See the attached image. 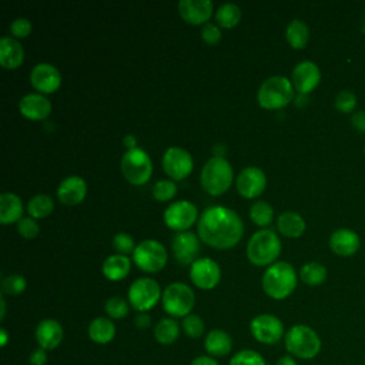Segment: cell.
Listing matches in <instances>:
<instances>
[{"label": "cell", "instance_id": "obj_40", "mask_svg": "<svg viewBox=\"0 0 365 365\" xmlns=\"http://www.w3.org/2000/svg\"><path fill=\"white\" fill-rule=\"evenodd\" d=\"M177 194V185L170 180H160L153 185V195L158 201H168Z\"/></svg>", "mask_w": 365, "mask_h": 365}, {"label": "cell", "instance_id": "obj_53", "mask_svg": "<svg viewBox=\"0 0 365 365\" xmlns=\"http://www.w3.org/2000/svg\"><path fill=\"white\" fill-rule=\"evenodd\" d=\"M0 302H1V314H0V317H1V319H3V318H4V315H6V301H4V298H3V297H1Z\"/></svg>", "mask_w": 365, "mask_h": 365}, {"label": "cell", "instance_id": "obj_38", "mask_svg": "<svg viewBox=\"0 0 365 365\" xmlns=\"http://www.w3.org/2000/svg\"><path fill=\"white\" fill-rule=\"evenodd\" d=\"M182 331L188 338H200L204 334L205 329V324L202 321V318L197 314H188L187 317L182 318Z\"/></svg>", "mask_w": 365, "mask_h": 365}, {"label": "cell", "instance_id": "obj_11", "mask_svg": "<svg viewBox=\"0 0 365 365\" xmlns=\"http://www.w3.org/2000/svg\"><path fill=\"white\" fill-rule=\"evenodd\" d=\"M250 331L255 341L264 345H274L285 336L282 321L272 314H259L250 322Z\"/></svg>", "mask_w": 365, "mask_h": 365}, {"label": "cell", "instance_id": "obj_31", "mask_svg": "<svg viewBox=\"0 0 365 365\" xmlns=\"http://www.w3.org/2000/svg\"><path fill=\"white\" fill-rule=\"evenodd\" d=\"M285 37L291 47L294 48H304L308 38H309V30L308 26L298 19H294L292 21L288 23L287 30H285Z\"/></svg>", "mask_w": 365, "mask_h": 365}, {"label": "cell", "instance_id": "obj_29", "mask_svg": "<svg viewBox=\"0 0 365 365\" xmlns=\"http://www.w3.org/2000/svg\"><path fill=\"white\" fill-rule=\"evenodd\" d=\"M277 227H278L279 232L284 234L285 237L297 238V237L302 235V232L305 231V221L298 212L285 211V212L279 214V217L277 220Z\"/></svg>", "mask_w": 365, "mask_h": 365}, {"label": "cell", "instance_id": "obj_4", "mask_svg": "<svg viewBox=\"0 0 365 365\" xmlns=\"http://www.w3.org/2000/svg\"><path fill=\"white\" fill-rule=\"evenodd\" d=\"M232 167L221 155L211 157L201 170V185L211 195H220L228 190L232 182Z\"/></svg>", "mask_w": 365, "mask_h": 365}, {"label": "cell", "instance_id": "obj_21", "mask_svg": "<svg viewBox=\"0 0 365 365\" xmlns=\"http://www.w3.org/2000/svg\"><path fill=\"white\" fill-rule=\"evenodd\" d=\"M178 11L187 23L201 24L211 17L212 1L211 0H180Z\"/></svg>", "mask_w": 365, "mask_h": 365}, {"label": "cell", "instance_id": "obj_15", "mask_svg": "<svg viewBox=\"0 0 365 365\" xmlns=\"http://www.w3.org/2000/svg\"><path fill=\"white\" fill-rule=\"evenodd\" d=\"M319 80L321 71L314 61H301L292 70L291 83L294 88L301 94H308L309 91H312L319 84Z\"/></svg>", "mask_w": 365, "mask_h": 365}, {"label": "cell", "instance_id": "obj_43", "mask_svg": "<svg viewBox=\"0 0 365 365\" xmlns=\"http://www.w3.org/2000/svg\"><path fill=\"white\" fill-rule=\"evenodd\" d=\"M17 231L24 238H34L38 234V224L33 217H21L17 222Z\"/></svg>", "mask_w": 365, "mask_h": 365}, {"label": "cell", "instance_id": "obj_16", "mask_svg": "<svg viewBox=\"0 0 365 365\" xmlns=\"http://www.w3.org/2000/svg\"><path fill=\"white\" fill-rule=\"evenodd\" d=\"M238 192L245 198H254L259 195L265 185H267V177L264 171L258 167H245L237 177L235 181Z\"/></svg>", "mask_w": 365, "mask_h": 365}, {"label": "cell", "instance_id": "obj_34", "mask_svg": "<svg viewBox=\"0 0 365 365\" xmlns=\"http://www.w3.org/2000/svg\"><path fill=\"white\" fill-rule=\"evenodd\" d=\"M241 19V10L234 3H224L217 9L215 20L222 27H234Z\"/></svg>", "mask_w": 365, "mask_h": 365}, {"label": "cell", "instance_id": "obj_35", "mask_svg": "<svg viewBox=\"0 0 365 365\" xmlns=\"http://www.w3.org/2000/svg\"><path fill=\"white\" fill-rule=\"evenodd\" d=\"M250 217L257 225L265 227L272 221L274 210L267 201H255L250 208Z\"/></svg>", "mask_w": 365, "mask_h": 365}, {"label": "cell", "instance_id": "obj_22", "mask_svg": "<svg viewBox=\"0 0 365 365\" xmlns=\"http://www.w3.org/2000/svg\"><path fill=\"white\" fill-rule=\"evenodd\" d=\"M20 113L30 120H43L51 111L50 100L38 93H30L20 98L19 101Z\"/></svg>", "mask_w": 365, "mask_h": 365}, {"label": "cell", "instance_id": "obj_52", "mask_svg": "<svg viewBox=\"0 0 365 365\" xmlns=\"http://www.w3.org/2000/svg\"><path fill=\"white\" fill-rule=\"evenodd\" d=\"M7 339H9L7 331H6L4 328H1V329H0V344H1V346H6V344H7Z\"/></svg>", "mask_w": 365, "mask_h": 365}, {"label": "cell", "instance_id": "obj_54", "mask_svg": "<svg viewBox=\"0 0 365 365\" xmlns=\"http://www.w3.org/2000/svg\"><path fill=\"white\" fill-rule=\"evenodd\" d=\"M364 153H365V148H364Z\"/></svg>", "mask_w": 365, "mask_h": 365}, {"label": "cell", "instance_id": "obj_44", "mask_svg": "<svg viewBox=\"0 0 365 365\" xmlns=\"http://www.w3.org/2000/svg\"><path fill=\"white\" fill-rule=\"evenodd\" d=\"M10 31L16 37H27L30 34V31H31V23H30L29 19L19 17V19L11 21Z\"/></svg>", "mask_w": 365, "mask_h": 365}, {"label": "cell", "instance_id": "obj_39", "mask_svg": "<svg viewBox=\"0 0 365 365\" xmlns=\"http://www.w3.org/2000/svg\"><path fill=\"white\" fill-rule=\"evenodd\" d=\"M0 288H1V292L3 294H7V295H19L24 291L26 288V279L24 277L19 275V274H11V275H7L1 279V284H0Z\"/></svg>", "mask_w": 365, "mask_h": 365}, {"label": "cell", "instance_id": "obj_6", "mask_svg": "<svg viewBox=\"0 0 365 365\" xmlns=\"http://www.w3.org/2000/svg\"><path fill=\"white\" fill-rule=\"evenodd\" d=\"M258 103L261 107L275 110L285 107L294 97V86L284 76H271L258 88Z\"/></svg>", "mask_w": 365, "mask_h": 365}, {"label": "cell", "instance_id": "obj_7", "mask_svg": "<svg viewBox=\"0 0 365 365\" xmlns=\"http://www.w3.org/2000/svg\"><path fill=\"white\" fill-rule=\"evenodd\" d=\"M163 308L171 318H184L191 314L195 304V294L184 282H171L161 297Z\"/></svg>", "mask_w": 365, "mask_h": 365}, {"label": "cell", "instance_id": "obj_28", "mask_svg": "<svg viewBox=\"0 0 365 365\" xmlns=\"http://www.w3.org/2000/svg\"><path fill=\"white\" fill-rule=\"evenodd\" d=\"M130 272V259L127 255L113 254L103 262V274L111 281H120Z\"/></svg>", "mask_w": 365, "mask_h": 365}, {"label": "cell", "instance_id": "obj_49", "mask_svg": "<svg viewBox=\"0 0 365 365\" xmlns=\"http://www.w3.org/2000/svg\"><path fill=\"white\" fill-rule=\"evenodd\" d=\"M134 324L138 327V328H147V327H150V324H151V318H150V315L148 314H145V312H138V315L134 318Z\"/></svg>", "mask_w": 365, "mask_h": 365}, {"label": "cell", "instance_id": "obj_3", "mask_svg": "<svg viewBox=\"0 0 365 365\" xmlns=\"http://www.w3.org/2000/svg\"><path fill=\"white\" fill-rule=\"evenodd\" d=\"M284 341L289 355L297 359H314L322 346L317 331L304 324L292 325L285 332Z\"/></svg>", "mask_w": 365, "mask_h": 365}, {"label": "cell", "instance_id": "obj_14", "mask_svg": "<svg viewBox=\"0 0 365 365\" xmlns=\"http://www.w3.org/2000/svg\"><path fill=\"white\" fill-rule=\"evenodd\" d=\"M190 278L195 287L201 289H212L221 278L220 265L208 257L198 258L191 264Z\"/></svg>", "mask_w": 365, "mask_h": 365}, {"label": "cell", "instance_id": "obj_36", "mask_svg": "<svg viewBox=\"0 0 365 365\" xmlns=\"http://www.w3.org/2000/svg\"><path fill=\"white\" fill-rule=\"evenodd\" d=\"M228 365H268L262 354L254 349H241L235 352Z\"/></svg>", "mask_w": 365, "mask_h": 365}, {"label": "cell", "instance_id": "obj_26", "mask_svg": "<svg viewBox=\"0 0 365 365\" xmlns=\"http://www.w3.org/2000/svg\"><path fill=\"white\" fill-rule=\"evenodd\" d=\"M88 338L98 345H106L111 342L115 336V325L110 318L97 317L94 318L87 328Z\"/></svg>", "mask_w": 365, "mask_h": 365}, {"label": "cell", "instance_id": "obj_50", "mask_svg": "<svg viewBox=\"0 0 365 365\" xmlns=\"http://www.w3.org/2000/svg\"><path fill=\"white\" fill-rule=\"evenodd\" d=\"M275 365H298V362H297L295 358L291 356V355H282V356H279V358L277 359Z\"/></svg>", "mask_w": 365, "mask_h": 365}, {"label": "cell", "instance_id": "obj_33", "mask_svg": "<svg viewBox=\"0 0 365 365\" xmlns=\"http://www.w3.org/2000/svg\"><path fill=\"white\" fill-rule=\"evenodd\" d=\"M53 207H54V202L50 195L37 194L29 201L27 211H29L30 217H33L36 220V218L47 217L53 211Z\"/></svg>", "mask_w": 365, "mask_h": 365}, {"label": "cell", "instance_id": "obj_46", "mask_svg": "<svg viewBox=\"0 0 365 365\" xmlns=\"http://www.w3.org/2000/svg\"><path fill=\"white\" fill-rule=\"evenodd\" d=\"M47 351L43 349V348H36L30 352V356H29V364L30 365H46L47 364Z\"/></svg>", "mask_w": 365, "mask_h": 365}, {"label": "cell", "instance_id": "obj_47", "mask_svg": "<svg viewBox=\"0 0 365 365\" xmlns=\"http://www.w3.org/2000/svg\"><path fill=\"white\" fill-rule=\"evenodd\" d=\"M351 124L356 131L365 133V110L355 111L351 117Z\"/></svg>", "mask_w": 365, "mask_h": 365}, {"label": "cell", "instance_id": "obj_30", "mask_svg": "<svg viewBox=\"0 0 365 365\" xmlns=\"http://www.w3.org/2000/svg\"><path fill=\"white\" fill-rule=\"evenodd\" d=\"M180 331L181 328L174 318H163L154 327V338L161 345H171L178 339Z\"/></svg>", "mask_w": 365, "mask_h": 365}, {"label": "cell", "instance_id": "obj_8", "mask_svg": "<svg viewBox=\"0 0 365 365\" xmlns=\"http://www.w3.org/2000/svg\"><path fill=\"white\" fill-rule=\"evenodd\" d=\"M121 171L128 182L134 185H141L147 182L151 177V158L144 150L138 147L127 150L121 157Z\"/></svg>", "mask_w": 365, "mask_h": 365}, {"label": "cell", "instance_id": "obj_32", "mask_svg": "<svg viewBox=\"0 0 365 365\" xmlns=\"http://www.w3.org/2000/svg\"><path fill=\"white\" fill-rule=\"evenodd\" d=\"M299 277L307 285L317 287L327 279V268L317 261H311L301 267Z\"/></svg>", "mask_w": 365, "mask_h": 365}, {"label": "cell", "instance_id": "obj_1", "mask_svg": "<svg viewBox=\"0 0 365 365\" xmlns=\"http://www.w3.org/2000/svg\"><path fill=\"white\" fill-rule=\"evenodd\" d=\"M242 234V220L234 210L227 207H208L198 220L200 238L205 244L218 250L234 247Z\"/></svg>", "mask_w": 365, "mask_h": 365}, {"label": "cell", "instance_id": "obj_13", "mask_svg": "<svg viewBox=\"0 0 365 365\" xmlns=\"http://www.w3.org/2000/svg\"><path fill=\"white\" fill-rule=\"evenodd\" d=\"M163 168L171 178L182 180L192 170V157L181 147H170L163 155Z\"/></svg>", "mask_w": 365, "mask_h": 365}, {"label": "cell", "instance_id": "obj_27", "mask_svg": "<svg viewBox=\"0 0 365 365\" xmlns=\"http://www.w3.org/2000/svg\"><path fill=\"white\" fill-rule=\"evenodd\" d=\"M23 202L14 192H3L0 195V222L10 224L21 218Z\"/></svg>", "mask_w": 365, "mask_h": 365}, {"label": "cell", "instance_id": "obj_42", "mask_svg": "<svg viewBox=\"0 0 365 365\" xmlns=\"http://www.w3.org/2000/svg\"><path fill=\"white\" fill-rule=\"evenodd\" d=\"M113 245L118 251V254H121V255H125L128 252H134V250H135L134 240L127 232L115 234L114 238H113Z\"/></svg>", "mask_w": 365, "mask_h": 365}, {"label": "cell", "instance_id": "obj_25", "mask_svg": "<svg viewBox=\"0 0 365 365\" xmlns=\"http://www.w3.org/2000/svg\"><path fill=\"white\" fill-rule=\"evenodd\" d=\"M24 60L23 46L13 37H1L0 40V64L4 68H17Z\"/></svg>", "mask_w": 365, "mask_h": 365}, {"label": "cell", "instance_id": "obj_45", "mask_svg": "<svg viewBox=\"0 0 365 365\" xmlns=\"http://www.w3.org/2000/svg\"><path fill=\"white\" fill-rule=\"evenodd\" d=\"M201 37H202V40H204L205 43H208V44H215V43H218L220 38H221V31H220V29H218L215 24H212V23H205V24L202 26V29H201Z\"/></svg>", "mask_w": 365, "mask_h": 365}, {"label": "cell", "instance_id": "obj_5", "mask_svg": "<svg viewBox=\"0 0 365 365\" xmlns=\"http://www.w3.org/2000/svg\"><path fill=\"white\" fill-rule=\"evenodd\" d=\"M281 252V241L272 230H259L252 234L247 244V257L254 265H268Z\"/></svg>", "mask_w": 365, "mask_h": 365}, {"label": "cell", "instance_id": "obj_2", "mask_svg": "<svg viewBox=\"0 0 365 365\" xmlns=\"http://www.w3.org/2000/svg\"><path fill=\"white\" fill-rule=\"evenodd\" d=\"M297 287V272L287 261L271 264L262 275V288L274 299L289 297Z\"/></svg>", "mask_w": 365, "mask_h": 365}, {"label": "cell", "instance_id": "obj_18", "mask_svg": "<svg viewBox=\"0 0 365 365\" xmlns=\"http://www.w3.org/2000/svg\"><path fill=\"white\" fill-rule=\"evenodd\" d=\"M63 336L64 331L61 324L53 318L41 319L34 331V338L38 344V348H43L46 351L56 349L61 344Z\"/></svg>", "mask_w": 365, "mask_h": 365}, {"label": "cell", "instance_id": "obj_19", "mask_svg": "<svg viewBox=\"0 0 365 365\" xmlns=\"http://www.w3.org/2000/svg\"><path fill=\"white\" fill-rule=\"evenodd\" d=\"M173 252L180 264H192L200 252V241L195 234L181 231L173 238Z\"/></svg>", "mask_w": 365, "mask_h": 365}, {"label": "cell", "instance_id": "obj_51", "mask_svg": "<svg viewBox=\"0 0 365 365\" xmlns=\"http://www.w3.org/2000/svg\"><path fill=\"white\" fill-rule=\"evenodd\" d=\"M123 143L125 144V147H128V150H131V148H135L137 145V143H135V137L134 135H131V134H128V135H125L124 137V140H123Z\"/></svg>", "mask_w": 365, "mask_h": 365}, {"label": "cell", "instance_id": "obj_9", "mask_svg": "<svg viewBox=\"0 0 365 365\" xmlns=\"http://www.w3.org/2000/svg\"><path fill=\"white\" fill-rule=\"evenodd\" d=\"M160 297L163 294L158 282L148 277L134 279L128 288V302L138 312H147L154 308Z\"/></svg>", "mask_w": 365, "mask_h": 365}, {"label": "cell", "instance_id": "obj_48", "mask_svg": "<svg viewBox=\"0 0 365 365\" xmlns=\"http://www.w3.org/2000/svg\"><path fill=\"white\" fill-rule=\"evenodd\" d=\"M190 365H220V364L217 362L215 358H212L210 355H200V356L194 358L190 362Z\"/></svg>", "mask_w": 365, "mask_h": 365}, {"label": "cell", "instance_id": "obj_37", "mask_svg": "<svg viewBox=\"0 0 365 365\" xmlns=\"http://www.w3.org/2000/svg\"><path fill=\"white\" fill-rule=\"evenodd\" d=\"M104 309L110 319H123L128 314V302L121 297H110L104 304Z\"/></svg>", "mask_w": 365, "mask_h": 365}, {"label": "cell", "instance_id": "obj_20", "mask_svg": "<svg viewBox=\"0 0 365 365\" xmlns=\"http://www.w3.org/2000/svg\"><path fill=\"white\" fill-rule=\"evenodd\" d=\"M331 250L339 257H351L361 247L359 235L349 228L335 230L329 237Z\"/></svg>", "mask_w": 365, "mask_h": 365}, {"label": "cell", "instance_id": "obj_23", "mask_svg": "<svg viewBox=\"0 0 365 365\" xmlns=\"http://www.w3.org/2000/svg\"><path fill=\"white\" fill-rule=\"evenodd\" d=\"M87 192L86 181L78 175L66 177L57 188L58 200L66 205H76L83 201Z\"/></svg>", "mask_w": 365, "mask_h": 365}, {"label": "cell", "instance_id": "obj_10", "mask_svg": "<svg viewBox=\"0 0 365 365\" xmlns=\"http://www.w3.org/2000/svg\"><path fill=\"white\" fill-rule=\"evenodd\" d=\"M167 251L165 247L157 240H144L137 244L133 259L138 268L147 272L160 271L167 262Z\"/></svg>", "mask_w": 365, "mask_h": 365}, {"label": "cell", "instance_id": "obj_17", "mask_svg": "<svg viewBox=\"0 0 365 365\" xmlns=\"http://www.w3.org/2000/svg\"><path fill=\"white\" fill-rule=\"evenodd\" d=\"M31 86L41 93H53L60 87L61 74L50 63H38L30 73Z\"/></svg>", "mask_w": 365, "mask_h": 365}, {"label": "cell", "instance_id": "obj_12", "mask_svg": "<svg viewBox=\"0 0 365 365\" xmlns=\"http://www.w3.org/2000/svg\"><path fill=\"white\" fill-rule=\"evenodd\" d=\"M197 220V208L187 200H180L168 205L164 211V222L175 231H185Z\"/></svg>", "mask_w": 365, "mask_h": 365}, {"label": "cell", "instance_id": "obj_24", "mask_svg": "<svg viewBox=\"0 0 365 365\" xmlns=\"http://www.w3.org/2000/svg\"><path fill=\"white\" fill-rule=\"evenodd\" d=\"M204 348L207 355L212 358H224L232 349V338L231 335L220 328H214L207 332L204 338Z\"/></svg>", "mask_w": 365, "mask_h": 365}, {"label": "cell", "instance_id": "obj_41", "mask_svg": "<svg viewBox=\"0 0 365 365\" xmlns=\"http://www.w3.org/2000/svg\"><path fill=\"white\" fill-rule=\"evenodd\" d=\"M356 107V96L349 90H342L335 97V108L341 113H352Z\"/></svg>", "mask_w": 365, "mask_h": 365}]
</instances>
